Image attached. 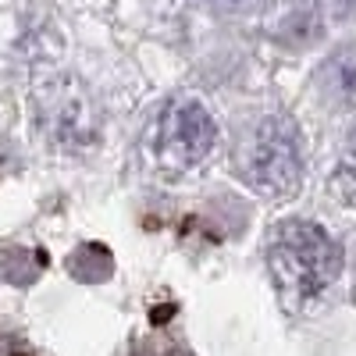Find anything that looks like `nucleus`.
<instances>
[{
  "label": "nucleus",
  "mask_w": 356,
  "mask_h": 356,
  "mask_svg": "<svg viewBox=\"0 0 356 356\" xmlns=\"http://www.w3.org/2000/svg\"><path fill=\"white\" fill-rule=\"evenodd\" d=\"M214 139H218L214 118L196 100H178L161 118V157L178 168L203 161L214 150Z\"/></svg>",
  "instance_id": "7ed1b4c3"
},
{
  "label": "nucleus",
  "mask_w": 356,
  "mask_h": 356,
  "mask_svg": "<svg viewBox=\"0 0 356 356\" xmlns=\"http://www.w3.org/2000/svg\"><path fill=\"white\" fill-rule=\"evenodd\" d=\"M317 93L335 107H356V43L335 47L317 68Z\"/></svg>",
  "instance_id": "20e7f679"
},
{
  "label": "nucleus",
  "mask_w": 356,
  "mask_h": 356,
  "mask_svg": "<svg viewBox=\"0 0 356 356\" xmlns=\"http://www.w3.org/2000/svg\"><path fill=\"white\" fill-rule=\"evenodd\" d=\"M246 178L250 186L267 196L296 193L303 178V139L292 118L271 114L257 125L246 143Z\"/></svg>",
  "instance_id": "f03ea898"
},
{
  "label": "nucleus",
  "mask_w": 356,
  "mask_h": 356,
  "mask_svg": "<svg viewBox=\"0 0 356 356\" xmlns=\"http://www.w3.org/2000/svg\"><path fill=\"white\" fill-rule=\"evenodd\" d=\"M335 186L342 196L356 200V132H349L346 146H342V161H339V171H335Z\"/></svg>",
  "instance_id": "6e6552de"
},
{
  "label": "nucleus",
  "mask_w": 356,
  "mask_h": 356,
  "mask_svg": "<svg viewBox=\"0 0 356 356\" xmlns=\"http://www.w3.org/2000/svg\"><path fill=\"white\" fill-rule=\"evenodd\" d=\"M171 314H175V307H157V310L150 314V321H154V324H164Z\"/></svg>",
  "instance_id": "9d476101"
},
{
  "label": "nucleus",
  "mask_w": 356,
  "mask_h": 356,
  "mask_svg": "<svg viewBox=\"0 0 356 356\" xmlns=\"http://www.w3.org/2000/svg\"><path fill=\"white\" fill-rule=\"evenodd\" d=\"M11 168H18V157H15V150H11V143L0 139V175H8Z\"/></svg>",
  "instance_id": "1a4fd4ad"
},
{
  "label": "nucleus",
  "mask_w": 356,
  "mask_h": 356,
  "mask_svg": "<svg viewBox=\"0 0 356 356\" xmlns=\"http://www.w3.org/2000/svg\"><path fill=\"white\" fill-rule=\"evenodd\" d=\"M43 264H47V253H29V250L15 246V250L0 253V275L11 285H33Z\"/></svg>",
  "instance_id": "0eeeda50"
},
{
  "label": "nucleus",
  "mask_w": 356,
  "mask_h": 356,
  "mask_svg": "<svg viewBox=\"0 0 356 356\" xmlns=\"http://www.w3.org/2000/svg\"><path fill=\"white\" fill-rule=\"evenodd\" d=\"M267 264L278 285L292 296H314L328 289L342 271V246L314 221H282L271 235Z\"/></svg>",
  "instance_id": "f257e3e1"
},
{
  "label": "nucleus",
  "mask_w": 356,
  "mask_h": 356,
  "mask_svg": "<svg viewBox=\"0 0 356 356\" xmlns=\"http://www.w3.org/2000/svg\"><path fill=\"white\" fill-rule=\"evenodd\" d=\"M68 271L72 278L79 282H107L111 271H114V257L107 246H97V243H89V246H79L72 257H68Z\"/></svg>",
  "instance_id": "423d86ee"
},
{
  "label": "nucleus",
  "mask_w": 356,
  "mask_h": 356,
  "mask_svg": "<svg viewBox=\"0 0 356 356\" xmlns=\"http://www.w3.org/2000/svg\"><path fill=\"white\" fill-rule=\"evenodd\" d=\"M43 122H47V132L61 143V146H86L93 143V125H89V114L82 104L72 100V89L65 86L61 97L50 100L43 107ZM40 122V125H43Z\"/></svg>",
  "instance_id": "39448f33"
}]
</instances>
